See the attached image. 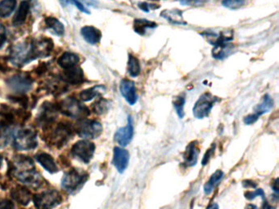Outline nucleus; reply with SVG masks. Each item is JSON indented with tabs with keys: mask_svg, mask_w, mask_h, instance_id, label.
<instances>
[{
	"mask_svg": "<svg viewBox=\"0 0 279 209\" xmlns=\"http://www.w3.org/2000/svg\"><path fill=\"white\" fill-rule=\"evenodd\" d=\"M45 134L43 140L47 145L56 149H60L67 145L69 140L74 136L75 129L69 122H59L58 124L51 125L50 127L44 129Z\"/></svg>",
	"mask_w": 279,
	"mask_h": 209,
	"instance_id": "f257e3e1",
	"label": "nucleus"
},
{
	"mask_svg": "<svg viewBox=\"0 0 279 209\" xmlns=\"http://www.w3.org/2000/svg\"><path fill=\"white\" fill-rule=\"evenodd\" d=\"M58 112L63 114L64 116L72 118H77L83 120L90 114L89 110L85 106L80 102V100L74 98H65L61 100L59 104H57Z\"/></svg>",
	"mask_w": 279,
	"mask_h": 209,
	"instance_id": "f03ea898",
	"label": "nucleus"
},
{
	"mask_svg": "<svg viewBox=\"0 0 279 209\" xmlns=\"http://www.w3.org/2000/svg\"><path fill=\"white\" fill-rule=\"evenodd\" d=\"M88 178L89 174L86 172L83 171L81 169L72 168L63 175L61 186L65 192L74 194L84 186Z\"/></svg>",
	"mask_w": 279,
	"mask_h": 209,
	"instance_id": "7ed1b4c3",
	"label": "nucleus"
},
{
	"mask_svg": "<svg viewBox=\"0 0 279 209\" xmlns=\"http://www.w3.org/2000/svg\"><path fill=\"white\" fill-rule=\"evenodd\" d=\"M14 146L21 152H28L36 149L38 146L37 132L31 128H22L16 134Z\"/></svg>",
	"mask_w": 279,
	"mask_h": 209,
	"instance_id": "20e7f679",
	"label": "nucleus"
},
{
	"mask_svg": "<svg viewBox=\"0 0 279 209\" xmlns=\"http://www.w3.org/2000/svg\"><path fill=\"white\" fill-rule=\"evenodd\" d=\"M10 60L17 66H23L36 59L34 51V41L25 42L14 46L10 55Z\"/></svg>",
	"mask_w": 279,
	"mask_h": 209,
	"instance_id": "39448f33",
	"label": "nucleus"
},
{
	"mask_svg": "<svg viewBox=\"0 0 279 209\" xmlns=\"http://www.w3.org/2000/svg\"><path fill=\"white\" fill-rule=\"evenodd\" d=\"M34 205L36 209H53L60 204L62 196L56 190H47L32 196Z\"/></svg>",
	"mask_w": 279,
	"mask_h": 209,
	"instance_id": "423d86ee",
	"label": "nucleus"
},
{
	"mask_svg": "<svg viewBox=\"0 0 279 209\" xmlns=\"http://www.w3.org/2000/svg\"><path fill=\"white\" fill-rule=\"evenodd\" d=\"M219 100V98L214 96L210 92H205L202 96L198 98L193 106V116L196 118L202 120L208 117L211 113V110L215 106V103Z\"/></svg>",
	"mask_w": 279,
	"mask_h": 209,
	"instance_id": "0eeeda50",
	"label": "nucleus"
},
{
	"mask_svg": "<svg viewBox=\"0 0 279 209\" xmlns=\"http://www.w3.org/2000/svg\"><path fill=\"white\" fill-rule=\"evenodd\" d=\"M75 130L80 138L84 140H90L98 138L102 134L103 128L101 122L98 121L83 120L76 126Z\"/></svg>",
	"mask_w": 279,
	"mask_h": 209,
	"instance_id": "6e6552de",
	"label": "nucleus"
},
{
	"mask_svg": "<svg viewBox=\"0 0 279 209\" xmlns=\"http://www.w3.org/2000/svg\"><path fill=\"white\" fill-rule=\"evenodd\" d=\"M96 146L94 143L89 140H79L71 147V154L78 160L84 164H89L93 158L95 152Z\"/></svg>",
	"mask_w": 279,
	"mask_h": 209,
	"instance_id": "1a4fd4ad",
	"label": "nucleus"
},
{
	"mask_svg": "<svg viewBox=\"0 0 279 209\" xmlns=\"http://www.w3.org/2000/svg\"><path fill=\"white\" fill-rule=\"evenodd\" d=\"M10 176H14L15 179L23 183V185L31 187V188H39L44 183V178L36 168L23 170V171L14 172Z\"/></svg>",
	"mask_w": 279,
	"mask_h": 209,
	"instance_id": "9d476101",
	"label": "nucleus"
},
{
	"mask_svg": "<svg viewBox=\"0 0 279 209\" xmlns=\"http://www.w3.org/2000/svg\"><path fill=\"white\" fill-rule=\"evenodd\" d=\"M6 84L14 94H25L32 88L33 80L27 74H18L8 78Z\"/></svg>",
	"mask_w": 279,
	"mask_h": 209,
	"instance_id": "9b49d317",
	"label": "nucleus"
},
{
	"mask_svg": "<svg viewBox=\"0 0 279 209\" xmlns=\"http://www.w3.org/2000/svg\"><path fill=\"white\" fill-rule=\"evenodd\" d=\"M58 112V107L55 104L50 102L44 103L36 118L39 126L43 129L50 127L55 122Z\"/></svg>",
	"mask_w": 279,
	"mask_h": 209,
	"instance_id": "f8f14e48",
	"label": "nucleus"
},
{
	"mask_svg": "<svg viewBox=\"0 0 279 209\" xmlns=\"http://www.w3.org/2000/svg\"><path fill=\"white\" fill-rule=\"evenodd\" d=\"M133 136V120L128 116V122L125 127L120 128L115 132L114 139L122 147H125L130 143Z\"/></svg>",
	"mask_w": 279,
	"mask_h": 209,
	"instance_id": "ddd939ff",
	"label": "nucleus"
},
{
	"mask_svg": "<svg viewBox=\"0 0 279 209\" xmlns=\"http://www.w3.org/2000/svg\"><path fill=\"white\" fill-rule=\"evenodd\" d=\"M120 92L123 98L130 106H133L137 102V89L133 81L127 78L122 80L120 84Z\"/></svg>",
	"mask_w": 279,
	"mask_h": 209,
	"instance_id": "4468645a",
	"label": "nucleus"
},
{
	"mask_svg": "<svg viewBox=\"0 0 279 209\" xmlns=\"http://www.w3.org/2000/svg\"><path fill=\"white\" fill-rule=\"evenodd\" d=\"M11 197L14 201L23 206H27L32 200V194L27 187L24 186H16L10 192Z\"/></svg>",
	"mask_w": 279,
	"mask_h": 209,
	"instance_id": "2eb2a0df",
	"label": "nucleus"
},
{
	"mask_svg": "<svg viewBox=\"0 0 279 209\" xmlns=\"http://www.w3.org/2000/svg\"><path fill=\"white\" fill-rule=\"evenodd\" d=\"M129 161V154L126 150L120 148V147H115L113 152V162L114 166L120 174H123L124 170L127 168Z\"/></svg>",
	"mask_w": 279,
	"mask_h": 209,
	"instance_id": "dca6fc26",
	"label": "nucleus"
},
{
	"mask_svg": "<svg viewBox=\"0 0 279 209\" xmlns=\"http://www.w3.org/2000/svg\"><path fill=\"white\" fill-rule=\"evenodd\" d=\"M62 80L68 84H80L84 81V72L77 66L70 69L65 70L62 74Z\"/></svg>",
	"mask_w": 279,
	"mask_h": 209,
	"instance_id": "f3484780",
	"label": "nucleus"
},
{
	"mask_svg": "<svg viewBox=\"0 0 279 209\" xmlns=\"http://www.w3.org/2000/svg\"><path fill=\"white\" fill-rule=\"evenodd\" d=\"M198 156H199V147L197 142L189 143L183 156L184 164L186 167H193L197 164Z\"/></svg>",
	"mask_w": 279,
	"mask_h": 209,
	"instance_id": "a211bd4d",
	"label": "nucleus"
},
{
	"mask_svg": "<svg viewBox=\"0 0 279 209\" xmlns=\"http://www.w3.org/2000/svg\"><path fill=\"white\" fill-rule=\"evenodd\" d=\"M36 160L49 174H55L59 172L58 165L49 154L45 152L37 154L36 156Z\"/></svg>",
	"mask_w": 279,
	"mask_h": 209,
	"instance_id": "6ab92c4d",
	"label": "nucleus"
},
{
	"mask_svg": "<svg viewBox=\"0 0 279 209\" xmlns=\"http://www.w3.org/2000/svg\"><path fill=\"white\" fill-rule=\"evenodd\" d=\"M54 44L51 38H45L39 42H34V51L36 58H46L53 51Z\"/></svg>",
	"mask_w": 279,
	"mask_h": 209,
	"instance_id": "aec40b11",
	"label": "nucleus"
},
{
	"mask_svg": "<svg viewBox=\"0 0 279 209\" xmlns=\"http://www.w3.org/2000/svg\"><path fill=\"white\" fill-rule=\"evenodd\" d=\"M80 34L84 40L89 44H98L102 38V33L99 30L92 26H86L80 30Z\"/></svg>",
	"mask_w": 279,
	"mask_h": 209,
	"instance_id": "412c9836",
	"label": "nucleus"
},
{
	"mask_svg": "<svg viewBox=\"0 0 279 209\" xmlns=\"http://www.w3.org/2000/svg\"><path fill=\"white\" fill-rule=\"evenodd\" d=\"M202 36H206L207 40L211 44L215 45L223 44V42H228L232 40L233 38V32H205L202 34Z\"/></svg>",
	"mask_w": 279,
	"mask_h": 209,
	"instance_id": "4be33fe9",
	"label": "nucleus"
},
{
	"mask_svg": "<svg viewBox=\"0 0 279 209\" xmlns=\"http://www.w3.org/2000/svg\"><path fill=\"white\" fill-rule=\"evenodd\" d=\"M80 56L75 52H66L58 59V64L62 69L67 70L75 67L80 62Z\"/></svg>",
	"mask_w": 279,
	"mask_h": 209,
	"instance_id": "5701e85b",
	"label": "nucleus"
},
{
	"mask_svg": "<svg viewBox=\"0 0 279 209\" xmlns=\"http://www.w3.org/2000/svg\"><path fill=\"white\" fill-rule=\"evenodd\" d=\"M233 45L228 42H223L214 46L212 49V56L218 60H223L233 54Z\"/></svg>",
	"mask_w": 279,
	"mask_h": 209,
	"instance_id": "b1692460",
	"label": "nucleus"
},
{
	"mask_svg": "<svg viewBox=\"0 0 279 209\" xmlns=\"http://www.w3.org/2000/svg\"><path fill=\"white\" fill-rule=\"evenodd\" d=\"M106 91V88L102 85H96L94 87L84 89L81 92H80V99L84 102H88L90 100H93L97 96H101L102 94H104Z\"/></svg>",
	"mask_w": 279,
	"mask_h": 209,
	"instance_id": "393cba45",
	"label": "nucleus"
},
{
	"mask_svg": "<svg viewBox=\"0 0 279 209\" xmlns=\"http://www.w3.org/2000/svg\"><path fill=\"white\" fill-rule=\"evenodd\" d=\"M30 12V2L27 0H24L21 2L19 8L16 12L14 16L13 23L16 26H20L22 24H24L27 20V16Z\"/></svg>",
	"mask_w": 279,
	"mask_h": 209,
	"instance_id": "a878e982",
	"label": "nucleus"
},
{
	"mask_svg": "<svg viewBox=\"0 0 279 209\" xmlns=\"http://www.w3.org/2000/svg\"><path fill=\"white\" fill-rule=\"evenodd\" d=\"M161 16L175 24H186L183 18V12L179 9H171V10H164L161 14Z\"/></svg>",
	"mask_w": 279,
	"mask_h": 209,
	"instance_id": "bb28decb",
	"label": "nucleus"
},
{
	"mask_svg": "<svg viewBox=\"0 0 279 209\" xmlns=\"http://www.w3.org/2000/svg\"><path fill=\"white\" fill-rule=\"evenodd\" d=\"M157 26V23L146 19H134L133 20V30L140 36H144L148 30L154 29Z\"/></svg>",
	"mask_w": 279,
	"mask_h": 209,
	"instance_id": "cd10ccee",
	"label": "nucleus"
},
{
	"mask_svg": "<svg viewBox=\"0 0 279 209\" xmlns=\"http://www.w3.org/2000/svg\"><path fill=\"white\" fill-rule=\"evenodd\" d=\"M272 107H273V100L268 94H266L263 98L261 103L255 106L253 114L257 116L258 118H259L260 116H263L264 114L270 112Z\"/></svg>",
	"mask_w": 279,
	"mask_h": 209,
	"instance_id": "c85d7f7f",
	"label": "nucleus"
},
{
	"mask_svg": "<svg viewBox=\"0 0 279 209\" xmlns=\"http://www.w3.org/2000/svg\"><path fill=\"white\" fill-rule=\"evenodd\" d=\"M224 172L221 170H217L212 174L208 182L204 186V193L206 194V196L212 193L215 187L219 185V182L224 178Z\"/></svg>",
	"mask_w": 279,
	"mask_h": 209,
	"instance_id": "c756f323",
	"label": "nucleus"
},
{
	"mask_svg": "<svg viewBox=\"0 0 279 209\" xmlns=\"http://www.w3.org/2000/svg\"><path fill=\"white\" fill-rule=\"evenodd\" d=\"M45 23L47 28L54 32L56 36H62L64 34V24H62L60 20H58L57 18H53V16H48L45 19Z\"/></svg>",
	"mask_w": 279,
	"mask_h": 209,
	"instance_id": "7c9ffc66",
	"label": "nucleus"
},
{
	"mask_svg": "<svg viewBox=\"0 0 279 209\" xmlns=\"http://www.w3.org/2000/svg\"><path fill=\"white\" fill-rule=\"evenodd\" d=\"M17 7V0H2L0 2V18L11 16Z\"/></svg>",
	"mask_w": 279,
	"mask_h": 209,
	"instance_id": "2f4dec72",
	"label": "nucleus"
},
{
	"mask_svg": "<svg viewBox=\"0 0 279 209\" xmlns=\"http://www.w3.org/2000/svg\"><path fill=\"white\" fill-rule=\"evenodd\" d=\"M111 106V102L105 98H99L92 104V110L98 116H102L108 112Z\"/></svg>",
	"mask_w": 279,
	"mask_h": 209,
	"instance_id": "473e14b6",
	"label": "nucleus"
},
{
	"mask_svg": "<svg viewBox=\"0 0 279 209\" xmlns=\"http://www.w3.org/2000/svg\"><path fill=\"white\" fill-rule=\"evenodd\" d=\"M141 72V67H140V60L136 56L128 54V73L129 76L133 78H135L140 76Z\"/></svg>",
	"mask_w": 279,
	"mask_h": 209,
	"instance_id": "72a5a7b5",
	"label": "nucleus"
},
{
	"mask_svg": "<svg viewBox=\"0 0 279 209\" xmlns=\"http://www.w3.org/2000/svg\"><path fill=\"white\" fill-rule=\"evenodd\" d=\"M184 104H185V98L184 96H176L174 99L173 106L175 107V112H176V114H177L180 118H184Z\"/></svg>",
	"mask_w": 279,
	"mask_h": 209,
	"instance_id": "f704fd0d",
	"label": "nucleus"
},
{
	"mask_svg": "<svg viewBox=\"0 0 279 209\" xmlns=\"http://www.w3.org/2000/svg\"><path fill=\"white\" fill-rule=\"evenodd\" d=\"M246 0H222V4L229 9H237L246 4Z\"/></svg>",
	"mask_w": 279,
	"mask_h": 209,
	"instance_id": "c9c22d12",
	"label": "nucleus"
},
{
	"mask_svg": "<svg viewBox=\"0 0 279 209\" xmlns=\"http://www.w3.org/2000/svg\"><path fill=\"white\" fill-rule=\"evenodd\" d=\"M261 197L263 200H265V194H264V190L262 189L255 190V192H247L245 193V197L248 200H253L256 197Z\"/></svg>",
	"mask_w": 279,
	"mask_h": 209,
	"instance_id": "e433bc0d",
	"label": "nucleus"
},
{
	"mask_svg": "<svg viewBox=\"0 0 279 209\" xmlns=\"http://www.w3.org/2000/svg\"><path fill=\"white\" fill-rule=\"evenodd\" d=\"M206 0H180V4L191 7H201L205 4Z\"/></svg>",
	"mask_w": 279,
	"mask_h": 209,
	"instance_id": "4c0bfd02",
	"label": "nucleus"
},
{
	"mask_svg": "<svg viewBox=\"0 0 279 209\" xmlns=\"http://www.w3.org/2000/svg\"><path fill=\"white\" fill-rule=\"evenodd\" d=\"M138 8L141 10L145 12H149L153 9H158L160 8V5L155 4H149L147 2H140L138 4Z\"/></svg>",
	"mask_w": 279,
	"mask_h": 209,
	"instance_id": "58836bf2",
	"label": "nucleus"
},
{
	"mask_svg": "<svg viewBox=\"0 0 279 209\" xmlns=\"http://www.w3.org/2000/svg\"><path fill=\"white\" fill-rule=\"evenodd\" d=\"M9 139H10V134L9 131L0 132V149L8 145Z\"/></svg>",
	"mask_w": 279,
	"mask_h": 209,
	"instance_id": "ea45409f",
	"label": "nucleus"
},
{
	"mask_svg": "<svg viewBox=\"0 0 279 209\" xmlns=\"http://www.w3.org/2000/svg\"><path fill=\"white\" fill-rule=\"evenodd\" d=\"M215 145L213 144L210 149L207 150V152L205 154L203 158H202V165H206L208 164L209 161L212 158L213 154L215 153Z\"/></svg>",
	"mask_w": 279,
	"mask_h": 209,
	"instance_id": "a19ab883",
	"label": "nucleus"
},
{
	"mask_svg": "<svg viewBox=\"0 0 279 209\" xmlns=\"http://www.w3.org/2000/svg\"><path fill=\"white\" fill-rule=\"evenodd\" d=\"M0 209H15V206L9 198H0Z\"/></svg>",
	"mask_w": 279,
	"mask_h": 209,
	"instance_id": "79ce46f5",
	"label": "nucleus"
},
{
	"mask_svg": "<svg viewBox=\"0 0 279 209\" xmlns=\"http://www.w3.org/2000/svg\"><path fill=\"white\" fill-rule=\"evenodd\" d=\"M68 1L69 2H71L72 4L75 5V6H76V7L77 8L80 12H82L84 14H90V12L86 8V7H84V4H81L79 0H68Z\"/></svg>",
	"mask_w": 279,
	"mask_h": 209,
	"instance_id": "37998d69",
	"label": "nucleus"
},
{
	"mask_svg": "<svg viewBox=\"0 0 279 209\" xmlns=\"http://www.w3.org/2000/svg\"><path fill=\"white\" fill-rule=\"evenodd\" d=\"M259 120V118L255 116L254 114H250L249 116H246L244 118L243 121L245 122V124L246 125H251L254 124L257 120Z\"/></svg>",
	"mask_w": 279,
	"mask_h": 209,
	"instance_id": "c03bdc74",
	"label": "nucleus"
},
{
	"mask_svg": "<svg viewBox=\"0 0 279 209\" xmlns=\"http://www.w3.org/2000/svg\"><path fill=\"white\" fill-rule=\"evenodd\" d=\"M6 30L4 26L0 24V47H2V45L5 44L6 41Z\"/></svg>",
	"mask_w": 279,
	"mask_h": 209,
	"instance_id": "a18cd8bd",
	"label": "nucleus"
},
{
	"mask_svg": "<svg viewBox=\"0 0 279 209\" xmlns=\"http://www.w3.org/2000/svg\"><path fill=\"white\" fill-rule=\"evenodd\" d=\"M242 186H243L245 188H256L257 185L256 183L254 182L253 180H246L242 182Z\"/></svg>",
	"mask_w": 279,
	"mask_h": 209,
	"instance_id": "49530a36",
	"label": "nucleus"
},
{
	"mask_svg": "<svg viewBox=\"0 0 279 209\" xmlns=\"http://www.w3.org/2000/svg\"><path fill=\"white\" fill-rule=\"evenodd\" d=\"M262 209H275V208L272 207V205H271L269 202H267V200H264V202H263Z\"/></svg>",
	"mask_w": 279,
	"mask_h": 209,
	"instance_id": "de8ad7c7",
	"label": "nucleus"
},
{
	"mask_svg": "<svg viewBox=\"0 0 279 209\" xmlns=\"http://www.w3.org/2000/svg\"><path fill=\"white\" fill-rule=\"evenodd\" d=\"M272 189L276 193L278 192V179H277V178L274 180V182L272 183Z\"/></svg>",
	"mask_w": 279,
	"mask_h": 209,
	"instance_id": "09e8293b",
	"label": "nucleus"
},
{
	"mask_svg": "<svg viewBox=\"0 0 279 209\" xmlns=\"http://www.w3.org/2000/svg\"><path fill=\"white\" fill-rule=\"evenodd\" d=\"M207 209H219V208L217 204H213L211 205V206H210V207H209Z\"/></svg>",
	"mask_w": 279,
	"mask_h": 209,
	"instance_id": "8fccbe9b",
	"label": "nucleus"
},
{
	"mask_svg": "<svg viewBox=\"0 0 279 209\" xmlns=\"http://www.w3.org/2000/svg\"><path fill=\"white\" fill-rule=\"evenodd\" d=\"M246 209H258V208L255 206V205L253 204H249L247 205V207H246Z\"/></svg>",
	"mask_w": 279,
	"mask_h": 209,
	"instance_id": "3c124183",
	"label": "nucleus"
},
{
	"mask_svg": "<svg viewBox=\"0 0 279 209\" xmlns=\"http://www.w3.org/2000/svg\"><path fill=\"white\" fill-rule=\"evenodd\" d=\"M3 156L0 154V168L2 167Z\"/></svg>",
	"mask_w": 279,
	"mask_h": 209,
	"instance_id": "603ef678",
	"label": "nucleus"
},
{
	"mask_svg": "<svg viewBox=\"0 0 279 209\" xmlns=\"http://www.w3.org/2000/svg\"><path fill=\"white\" fill-rule=\"evenodd\" d=\"M61 2H62V4H65V0H59Z\"/></svg>",
	"mask_w": 279,
	"mask_h": 209,
	"instance_id": "864d4df0",
	"label": "nucleus"
},
{
	"mask_svg": "<svg viewBox=\"0 0 279 209\" xmlns=\"http://www.w3.org/2000/svg\"><path fill=\"white\" fill-rule=\"evenodd\" d=\"M151 1H155V0H151ZM156 1H158V0H156Z\"/></svg>",
	"mask_w": 279,
	"mask_h": 209,
	"instance_id": "5fc2aeb1",
	"label": "nucleus"
}]
</instances>
